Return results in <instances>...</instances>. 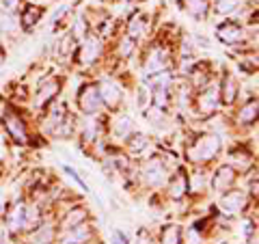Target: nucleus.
Segmentation results:
<instances>
[{"label": "nucleus", "instance_id": "1", "mask_svg": "<svg viewBox=\"0 0 259 244\" xmlns=\"http://www.w3.org/2000/svg\"><path fill=\"white\" fill-rule=\"evenodd\" d=\"M218 151H221V138L214 136V134H207V136L197 138V141L188 147L186 156H188L192 162H207V160H212Z\"/></svg>", "mask_w": 259, "mask_h": 244}, {"label": "nucleus", "instance_id": "2", "mask_svg": "<svg viewBox=\"0 0 259 244\" xmlns=\"http://www.w3.org/2000/svg\"><path fill=\"white\" fill-rule=\"evenodd\" d=\"M39 221V212L32 206H26V203H18L11 214L7 216V225H9V229L13 231H20V229H30V227H35Z\"/></svg>", "mask_w": 259, "mask_h": 244}, {"label": "nucleus", "instance_id": "3", "mask_svg": "<svg viewBox=\"0 0 259 244\" xmlns=\"http://www.w3.org/2000/svg\"><path fill=\"white\" fill-rule=\"evenodd\" d=\"M78 106L87 115H93L102 108V97H100V89L95 85H84L78 91Z\"/></svg>", "mask_w": 259, "mask_h": 244}, {"label": "nucleus", "instance_id": "4", "mask_svg": "<svg viewBox=\"0 0 259 244\" xmlns=\"http://www.w3.org/2000/svg\"><path fill=\"white\" fill-rule=\"evenodd\" d=\"M168 89H171V76H166L164 71H160L156 78H151V91H153V106L164 108L168 102Z\"/></svg>", "mask_w": 259, "mask_h": 244}, {"label": "nucleus", "instance_id": "5", "mask_svg": "<svg viewBox=\"0 0 259 244\" xmlns=\"http://www.w3.org/2000/svg\"><path fill=\"white\" fill-rule=\"evenodd\" d=\"M218 102H221V95H218L216 91V87H207L203 89L199 95H197V112L199 115H203V117H209V115H214L216 108H218Z\"/></svg>", "mask_w": 259, "mask_h": 244}, {"label": "nucleus", "instance_id": "6", "mask_svg": "<svg viewBox=\"0 0 259 244\" xmlns=\"http://www.w3.org/2000/svg\"><path fill=\"white\" fill-rule=\"evenodd\" d=\"M164 177H166V167L156 158L149 160L147 165L143 167V182L147 186H160L164 182Z\"/></svg>", "mask_w": 259, "mask_h": 244}, {"label": "nucleus", "instance_id": "7", "mask_svg": "<svg viewBox=\"0 0 259 244\" xmlns=\"http://www.w3.org/2000/svg\"><path fill=\"white\" fill-rule=\"evenodd\" d=\"M5 128L7 132H9V136L13 138L15 143H26L28 141V134H26V128H24V121L15 115L13 110H9L5 115Z\"/></svg>", "mask_w": 259, "mask_h": 244}, {"label": "nucleus", "instance_id": "8", "mask_svg": "<svg viewBox=\"0 0 259 244\" xmlns=\"http://www.w3.org/2000/svg\"><path fill=\"white\" fill-rule=\"evenodd\" d=\"M233 182H236V169L227 167V165L218 169L214 173V177H212V186L218 192H227L233 186Z\"/></svg>", "mask_w": 259, "mask_h": 244}, {"label": "nucleus", "instance_id": "9", "mask_svg": "<svg viewBox=\"0 0 259 244\" xmlns=\"http://www.w3.org/2000/svg\"><path fill=\"white\" fill-rule=\"evenodd\" d=\"M102 52V42L97 37H89L84 39V44L80 46V52H78V61L82 65H89V63H95V59L100 56Z\"/></svg>", "mask_w": 259, "mask_h": 244}, {"label": "nucleus", "instance_id": "10", "mask_svg": "<svg viewBox=\"0 0 259 244\" xmlns=\"http://www.w3.org/2000/svg\"><path fill=\"white\" fill-rule=\"evenodd\" d=\"M166 67V52L162 50V48H153V50L147 54V59H145V74H160V71H164Z\"/></svg>", "mask_w": 259, "mask_h": 244}, {"label": "nucleus", "instance_id": "11", "mask_svg": "<svg viewBox=\"0 0 259 244\" xmlns=\"http://www.w3.org/2000/svg\"><path fill=\"white\" fill-rule=\"evenodd\" d=\"M216 35L221 42L225 44H240L242 39H244V32H242V28L238 26V24H233V22H225L218 26L216 30Z\"/></svg>", "mask_w": 259, "mask_h": 244}, {"label": "nucleus", "instance_id": "12", "mask_svg": "<svg viewBox=\"0 0 259 244\" xmlns=\"http://www.w3.org/2000/svg\"><path fill=\"white\" fill-rule=\"evenodd\" d=\"M97 89H100L102 102H104V104H108V106H112V108L119 106L121 100H123V93H121V89H119L115 83H108V80H106V83H102Z\"/></svg>", "mask_w": 259, "mask_h": 244}, {"label": "nucleus", "instance_id": "13", "mask_svg": "<svg viewBox=\"0 0 259 244\" xmlns=\"http://www.w3.org/2000/svg\"><path fill=\"white\" fill-rule=\"evenodd\" d=\"M91 240V229H89L87 223H78L74 227H69L67 235H65L63 244H84Z\"/></svg>", "mask_w": 259, "mask_h": 244}, {"label": "nucleus", "instance_id": "14", "mask_svg": "<svg viewBox=\"0 0 259 244\" xmlns=\"http://www.w3.org/2000/svg\"><path fill=\"white\" fill-rule=\"evenodd\" d=\"M180 9H184L186 13L190 15V18L194 20H201V18H205V13L209 9V3L207 0H180Z\"/></svg>", "mask_w": 259, "mask_h": 244}, {"label": "nucleus", "instance_id": "15", "mask_svg": "<svg viewBox=\"0 0 259 244\" xmlns=\"http://www.w3.org/2000/svg\"><path fill=\"white\" fill-rule=\"evenodd\" d=\"M59 93V80H48V83H44L41 87H39V91L35 95V106H46L50 100H54V95Z\"/></svg>", "mask_w": 259, "mask_h": 244}, {"label": "nucleus", "instance_id": "16", "mask_svg": "<svg viewBox=\"0 0 259 244\" xmlns=\"http://www.w3.org/2000/svg\"><path fill=\"white\" fill-rule=\"evenodd\" d=\"M242 206H244V194L238 192V190L227 192L223 197V201H221V208L225 210L227 214H238Z\"/></svg>", "mask_w": 259, "mask_h": 244}, {"label": "nucleus", "instance_id": "17", "mask_svg": "<svg viewBox=\"0 0 259 244\" xmlns=\"http://www.w3.org/2000/svg\"><path fill=\"white\" fill-rule=\"evenodd\" d=\"M41 15H44L41 7H37V5H26V7H24V11H22V26L26 28V30H30L39 20H41Z\"/></svg>", "mask_w": 259, "mask_h": 244}, {"label": "nucleus", "instance_id": "18", "mask_svg": "<svg viewBox=\"0 0 259 244\" xmlns=\"http://www.w3.org/2000/svg\"><path fill=\"white\" fill-rule=\"evenodd\" d=\"M238 97V80L233 76H225V83L221 89V100L223 104H233Z\"/></svg>", "mask_w": 259, "mask_h": 244}, {"label": "nucleus", "instance_id": "19", "mask_svg": "<svg viewBox=\"0 0 259 244\" xmlns=\"http://www.w3.org/2000/svg\"><path fill=\"white\" fill-rule=\"evenodd\" d=\"M186 190H188V180H186L184 171H180L177 175H173L171 184H168V194H171L173 199H182L186 194Z\"/></svg>", "mask_w": 259, "mask_h": 244}, {"label": "nucleus", "instance_id": "20", "mask_svg": "<svg viewBox=\"0 0 259 244\" xmlns=\"http://www.w3.org/2000/svg\"><path fill=\"white\" fill-rule=\"evenodd\" d=\"M65 112H67V110H65L63 104H54V106L50 108V115H48V128H50L52 132H56V130H59L65 121H67V119H65Z\"/></svg>", "mask_w": 259, "mask_h": 244}, {"label": "nucleus", "instance_id": "21", "mask_svg": "<svg viewBox=\"0 0 259 244\" xmlns=\"http://www.w3.org/2000/svg\"><path fill=\"white\" fill-rule=\"evenodd\" d=\"M182 242V229L180 225H166L162 229V240L160 244H180Z\"/></svg>", "mask_w": 259, "mask_h": 244}, {"label": "nucleus", "instance_id": "22", "mask_svg": "<svg viewBox=\"0 0 259 244\" xmlns=\"http://www.w3.org/2000/svg\"><path fill=\"white\" fill-rule=\"evenodd\" d=\"M145 26H147V22H145L143 15H139V18H134L132 24H130V28H127V37L130 39H139L143 35V30Z\"/></svg>", "mask_w": 259, "mask_h": 244}, {"label": "nucleus", "instance_id": "23", "mask_svg": "<svg viewBox=\"0 0 259 244\" xmlns=\"http://www.w3.org/2000/svg\"><path fill=\"white\" fill-rule=\"evenodd\" d=\"M255 115H257V102L253 100V102H248L244 108H242V112H240V124H253L255 121Z\"/></svg>", "mask_w": 259, "mask_h": 244}, {"label": "nucleus", "instance_id": "24", "mask_svg": "<svg viewBox=\"0 0 259 244\" xmlns=\"http://www.w3.org/2000/svg\"><path fill=\"white\" fill-rule=\"evenodd\" d=\"M125 138H127V149L134 153L147 147V136H143V134H134V136H125Z\"/></svg>", "mask_w": 259, "mask_h": 244}, {"label": "nucleus", "instance_id": "25", "mask_svg": "<svg viewBox=\"0 0 259 244\" xmlns=\"http://www.w3.org/2000/svg\"><path fill=\"white\" fill-rule=\"evenodd\" d=\"M240 7V0H216V13L229 15Z\"/></svg>", "mask_w": 259, "mask_h": 244}, {"label": "nucleus", "instance_id": "26", "mask_svg": "<svg viewBox=\"0 0 259 244\" xmlns=\"http://www.w3.org/2000/svg\"><path fill=\"white\" fill-rule=\"evenodd\" d=\"M84 210H71V212L67 214V216H65V221H63V225L65 227H67V229H69V227H74V225H78V223H82L84 221Z\"/></svg>", "mask_w": 259, "mask_h": 244}, {"label": "nucleus", "instance_id": "27", "mask_svg": "<svg viewBox=\"0 0 259 244\" xmlns=\"http://www.w3.org/2000/svg\"><path fill=\"white\" fill-rule=\"evenodd\" d=\"M130 132H132V119H130V117H121L115 124V134L125 138V136H130Z\"/></svg>", "mask_w": 259, "mask_h": 244}, {"label": "nucleus", "instance_id": "28", "mask_svg": "<svg viewBox=\"0 0 259 244\" xmlns=\"http://www.w3.org/2000/svg\"><path fill=\"white\" fill-rule=\"evenodd\" d=\"M63 171H65V173H67V175H69L71 180H74V182H76V184H78V186H80V188H82V190H89V186L84 184V180H82V177H80V175H78V173H76V171L71 169V167H67V165H65V167H63Z\"/></svg>", "mask_w": 259, "mask_h": 244}, {"label": "nucleus", "instance_id": "29", "mask_svg": "<svg viewBox=\"0 0 259 244\" xmlns=\"http://www.w3.org/2000/svg\"><path fill=\"white\" fill-rule=\"evenodd\" d=\"M87 35V20L78 18V22L74 24V39H82Z\"/></svg>", "mask_w": 259, "mask_h": 244}, {"label": "nucleus", "instance_id": "30", "mask_svg": "<svg viewBox=\"0 0 259 244\" xmlns=\"http://www.w3.org/2000/svg\"><path fill=\"white\" fill-rule=\"evenodd\" d=\"M203 184H205L203 175H201V173H197V175L192 177V182H190V186H188V190H192V192H199L201 188H203Z\"/></svg>", "mask_w": 259, "mask_h": 244}, {"label": "nucleus", "instance_id": "31", "mask_svg": "<svg viewBox=\"0 0 259 244\" xmlns=\"http://www.w3.org/2000/svg\"><path fill=\"white\" fill-rule=\"evenodd\" d=\"M132 48H134V39L125 37V39H123V44H121V54H123V56H127L130 52H132Z\"/></svg>", "mask_w": 259, "mask_h": 244}, {"label": "nucleus", "instance_id": "32", "mask_svg": "<svg viewBox=\"0 0 259 244\" xmlns=\"http://www.w3.org/2000/svg\"><path fill=\"white\" fill-rule=\"evenodd\" d=\"M0 5H3L5 9H9V11L20 9V0H0Z\"/></svg>", "mask_w": 259, "mask_h": 244}, {"label": "nucleus", "instance_id": "33", "mask_svg": "<svg viewBox=\"0 0 259 244\" xmlns=\"http://www.w3.org/2000/svg\"><path fill=\"white\" fill-rule=\"evenodd\" d=\"M112 240H115V244H127L125 233H123V231H119V229L112 231Z\"/></svg>", "mask_w": 259, "mask_h": 244}, {"label": "nucleus", "instance_id": "34", "mask_svg": "<svg viewBox=\"0 0 259 244\" xmlns=\"http://www.w3.org/2000/svg\"><path fill=\"white\" fill-rule=\"evenodd\" d=\"M139 244H153L151 242V235L145 233V229H141V233H139Z\"/></svg>", "mask_w": 259, "mask_h": 244}, {"label": "nucleus", "instance_id": "35", "mask_svg": "<svg viewBox=\"0 0 259 244\" xmlns=\"http://www.w3.org/2000/svg\"><path fill=\"white\" fill-rule=\"evenodd\" d=\"M0 26H3L5 30H13V20H11V18H9V20L3 18V20H0Z\"/></svg>", "mask_w": 259, "mask_h": 244}, {"label": "nucleus", "instance_id": "36", "mask_svg": "<svg viewBox=\"0 0 259 244\" xmlns=\"http://www.w3.org/2000/svg\"><path fill=\"white\" fill-rule=\"evenodd\" d=\"M0 171H3V165H0Z\"/></svg>", "mask_w": 259, "mask_h": 244}, {"label": "nucleus", "instance_id": "37", "mask_svg": "<svg viewBox=\"0 0 259 244\" xmlns=\"http://www.w3.org/2000/svg\"><path fill=\"white\" fill-rule=\"evenodd\" d=\"M223 244H227V242H223Z\"/></svg>", "mask_w": 259, "mask_h": 244}, {"label": "nucleus", "instance_id": "38", "mask_svg": "<svg viewBox=\"0 0 259 244\" xmlns=\"http://www.w3.org/2000/svg\"><path fill=\"white\" fill-rule=\"evenodd\" d=\"M41 244H46V242H41Z\"/></svg>", "mask_w": 259, "mask_h": 244}, {"label": "nucleus", "instance_id": "39", "mask_svg": "<svg viewBox=\"0 0 259 244\" xmlns=\"http://www.w3.org/2000/svg\"><path fill=\"white\" fill-rule=\"evenodd\" d=\"M0 7H3V5H0Z\"/></svg>", "mask_w": 259, "mask_h": 244}]
</instances>
